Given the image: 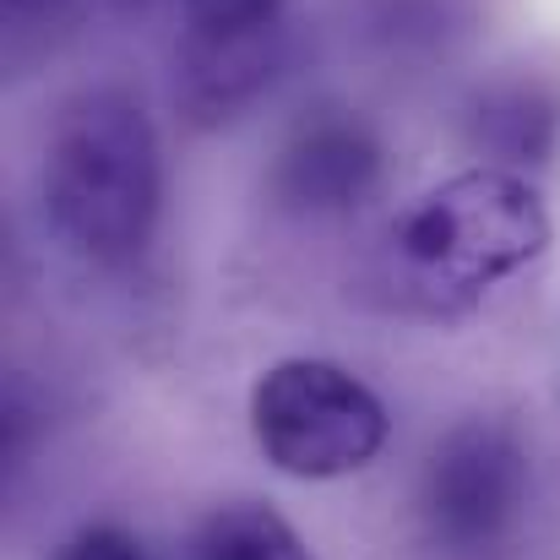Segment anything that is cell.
<instances>
[{
    "label": "cell",
    "mask_w": 560,
    "mask_h": 560,
    "mask_svg": "<svg viewBox=\"0 0 560 560\" xmlns=\"http://www.w3.org/2000/svg\"><path fill=\"white\" fill-rule=\"evenodd\" d=\"M550 245L545 196L512 170H468L424 190L381 245V289L408 316H457Z\"/></svg>",
    "instance_id": "6da1fadb"
},
{
    "label": "cell",
    "mask_w": 560,
    "mask_h": 560,
    "mask_svg": "<svg viewBox=\"0 0 560 560\" xmlns=\"http://www.w3.org/2000/svg\"><path fill=\"white\" fill-rule=\"evenodd\" d=\"M164 207V153L148 109L120 88L77 93L44 148V212L93 267H126L148 250Z\"/></svg>",
    "instance_id": "7a4b0ae2"
},
{
    "label": "cell",
    "mask_w": 560,
    "mask_h": 560,
    "mask_svg": "<svg viewBox=\"0 0 560 560\" xmlns=\"http://www.w3.org/2000/svg\"><path fill=\"white\" fill-rule=\"evenodd\" d=\"M250 430L278 474L343 479L386 446V408L332 360H283L250 392Z\"/></svg>",
    "instance_id": "3957f363"
},
{
    "label": "cell",
    "mask_w": 560,
    "mask_h": 560,
    "mask_svg": "<svg viewBox=\"0 0 560 560\" xmlns=\"http://www.w3.org/2000/svg\"><path fill=\"white\" fill-rule=\"evenodd\" d=\"M289 60V0H186L175 44V104L190 126L245 115Z\"/></svg>",
    "instance_id": "277c9868"
},
{
    "label": "cell",
    "mask_w": 560,
    "mask_h": 560,
    "mask_svg": "<svg viewBox=\"0 0 560 560\" xmlns=\"http://www.w3.org/2000/svg\"><path fill=\"white\" fill-rule=\"evenodd\" d=\"M528 506V452L495 419L457 424L424 463L419 517L424 534L452 556L501 550Z\"/></svg>",
    "instance_id": "5b68a950"
},
{
    "label": "cell",
    "mask_w": 560,
    "mask_h": 560,
    "mask_svg": "<svg viewBox=\"0 0 560 560\" xmlns=\"http://www.w3.org/2000/svg\"><path fill=\"white\" fill-rule=\"evenodd\" d=\"M375 186H381V137L354 109L305 115L278 148V164L267 175L272 201L300 218L354 212L360 201H371Z\"/></svg>",
    "instance_id": "8992f818"
},
{
    "label": "cell",
    "mask_w": 560,
    "mask_h": 560,
    "mask_svg": "<svg viewBox=\"0 0 560 560\" xmlns=\"http://www.w3.org/2000/svg\"><path fill=\"white\" fill-rule=\"evenodd\" d=\"M560 137V98L545 88H506L479 104V142L506 164H545Z\"/></svg>",
    "instance_id": "52a82bcc"
},
{
    "label": "cell",
    "mask_w": 560,
    "mask_h": 560,
    "mask_svg": "<svg viewBox=\"0 0 560 560\" xmlns=\"http://www.w3.org/2000/svg\"><path fill=\"white\" fill-rule=\"evenodd\" d=\"M196 560H316L311 545L261 501H234L212 512L196 534Z\"/></svg>",
    "instance_id": "ba28073f"
},
{
    "label": "cell",
    "mask_w": 560,
    "mask_h": 560,
    "mask_svg": "<svg viewBox=\"0 0 560 560\" xmlns=\"http://www.w3.org/2000/svg\"><path fill=\"white\" fill-rule=\"evenodd\" d=\"M55 560H148V550L126 534V528H115V523H93V528H82V534H71Z\"/></svg>",
    "instance_id": "9c48e42d"
},
{
    "label": "cell",
    "mask_w": 560,
    "mask_h": 560,
    "mask_svg": "<svg viewBox=\"0 0 560 560\" xmlns=\"http://www.w3.org/2000/svg\"><path fill=\"white\" fill-rule=\"evenodd\" d=\"M120 11H159V5H186V0H115Z\"/></svg>",
    "instance_id": "30bf717a"
}]
</instances>
